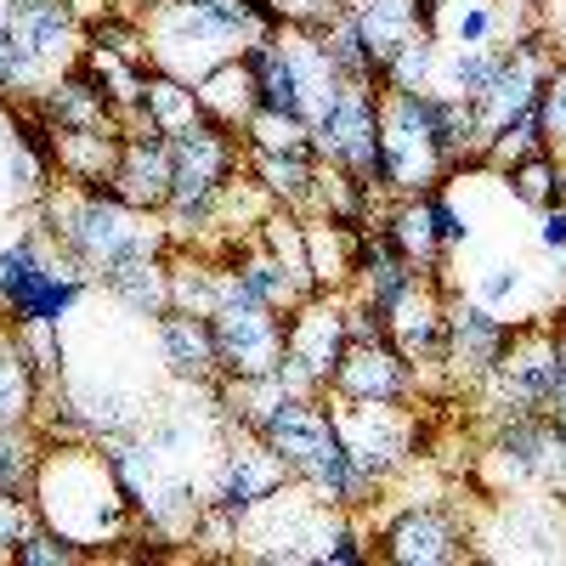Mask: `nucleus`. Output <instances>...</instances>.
<instances>
[{
	"label": "nucleus",
	"instance_id": "nucleus-1",
	"mask_svg": "<svg viewBox=\"0 0 566 566\" xmlns=\"http://www.w3.org/2000/svg\"><path fill=\"white\" fill-rule=\"evenodd\" d=\"M34 510H40V527H52L57 538L91 549H108L136 538V510L125 482L114 476L108 448H97L91 437L80 442H45L40 470H34Z\"/></svg>",
	"mask_w": 566,
	"mask_h": 566
},
{
	"label": "nucleus",
	"instance_id": "nucleus-2",
	"mask_svg": "<svg viewBox=\"0 0 566 566\" xmlns=\"http://www.w3.org/2000/svg\"><path fill=\"white\" fill-rule=\"evenodd\" d=\"M40 227L52 232V244L80 261L91 277H103L125 261H148V255H165L170 250V232H165V216H148V210H130L114 187H69V181H52L40 193Z\"/></svg>",
	"mask_w": 566,
	"mask_h": 566
},
{
	"label": "nucleus",
	"instance_id": "nucleus-3",
	"mask_svg": "<svg viewBox=\"0 0 566 566\" xmlns=\"http://www.w3.org/2000/svg\"><path fill=\"white\" fill-rule=\"evenodd\" d=\"M255 437L283 459V470L312 488L323 504H335L346 515L368 510L374 499H380L386 488L368 476V470L346 453L340 431H335V408H328V397H283L272 413L255 419Z\"/></svg>",
	"mask_w": 566,
	"mask_h": 566
},
{
	"label": "nucleus",
	"instance_id": "nucleus-4",
	"mask_svg": "<svg viewBox=\"0 0 566 566\" xmlns=\"http://www.w3.org/2000/svg\"><path fill=\"white\" fill-rule=\"evenodd\" d=\"M85 290L91 272L69 261L45 227H29L12 244H0V312L12 317V328H57Z\"/></svg>",
	"mask_w": 566,
	"mask_h": 566
},
{
	"label": "nucleus",
	"instance_id": "nucleus-5",
	"mask_svg": "<svg viewBox=\"0 0 566 566\" xmlns=\"http://www.w3.org/2000/svg\"><path fill=\"white\" fill-rule=\"evenodd\" d=\"M380 154L391 199H419L453 181V165L431 119V91H380Z\"/></svg>",
	"mask_w": 566,
	"mask_h": 566
},
{
	"label": "nucleus",
	"instance_id": "nucleus-6",
	"mask_svg": "<svg viewBox=\"0 0 566 566\" xmlns=\"http://www.w3.org/2000/svg\"><path fill=\"white\" fill-rule=\"evenodd\" d=\"M346 346V290H317L283 312V363L272 368V380L290 397H323Z\"/></svg>",
	"mask_w": 566,
	"mask_h": 566
},
{
	"label": "nucleus",
	"instance_id": "nucleus-7",
	"mask_svg": "<svg viewBox=\"0 0 566 566\" xmlns=\"http://www.w3.org/2000/svg\"><path fill=\"white\" fill-rule=\"evenodd\" d=\"M340 522L346 510L323 504L312 488L290 482L239 522V555L244 560H323V544Z\"/></svg>",
	"mask_w": 566,
	"mask_h": 566
},
{
	"label": "nucleus",
	"instance_id": "nucleus-8",
	"mask_svg": "<svg viewBox=\"0 0 566 566\" xmlns=\"http://www.w3.org/2000/svg\"><path fill=\"white\" fill-rule=\"evenodd\" d=\"M210 328H216L221 380H261L283 363V312L239 290L227 261H221V301L210 312Z\"/></svg>",
	"mask_w": 566,
	"mask_h": 566
},
{
	"label": "nucleus",
	"instance_id": "nucleus-9",
	"mask_svg": "<svg viewBox=\"0 0 566 566\" xmlns=\"http://www.w3.org/2000/svg\"><path fill=\"white\" fill-rule=\"evenodd\" d=\"M312 148L323 165L346 170L368 193H386V154H380V85H346L335 108L312 125ZM391 199V193H386Z\"/></svg>",
	"mask_w": 566,
	"mask_h": 566
},
{
	"label": "nucleus",
	"instance_id": "nucleus-10",
	"mask_svg": "<svg viewBox=\"0 0 566 566\" xmlns=\"http://www.w3.org/2000/svg\"><path fill=\"white\" fill-rule=\"evenodd\" d=\"M328 408H335V431H340L346 453L380 488H391L402 470L413 464V453H419V419H413L408 402H335V397H328Z\"/></svg>",
	"mask_w": 566,
	"mask_h": 566
},
{
	"label": "nucleus",
	"instance_id": "nucleus-11",
	"mask_svg": "<svg viewBox=\"0 0 566 566\" xmlns=\"http://www.w3.org/2000/svg\"><path fill=\"white\" fill-rule=\"evenodd\" d=\"M290 482H295V476L283 470V459H277L255 431H239V424H232V437H227V448H221V459H216V482H210V499H205V504L239 527L250 510H261L272 493H283Z\"/></svg>",
	"mask_w": 566,
	"mask_h": 566
},
{
	"label": "nucleus",
	"instance_id": "nucleus-12",
	"mask_svg": "<svg viewBox=\"0 0 566 566\" xmlns=\"http://www.w3.org/2000/svg\"><path fill=\"white\" fill-rule=\"evenodd\" d=\"M549 69H555V52H549V40H544L533 23H527L522 34H510V40L499 45V69H493L488 91L476 97L482 130L493 136V130H504L510 119L533 114V108H538V91H544V80H549Z\"/></svg>",
	"mask_w": 566,
	"mask_h": 566
},
{
	"label": "nucleus",
	"instance_id": "nucleus-13",
	"mask_svg": "<svg viewBox=\"0 0 566 566\" xmlns=\"http://www.w3.org/2000/svg\"><path fill=\"white\" fill-rule=\"evenodd\" d=\"M374 544H380V560L391 566H453L470 555V533L453 510H442L437 499H413L397 515H386L374 527Z\"/></svg>",
	"mask_w": 566,
	"mask_h": 566
},
{
	"label": "nucleus",
	"instance_id": "nucleus-14",
	"mask_svg": "<svg viewBox=\"0 0 566 566\" xmlns=\"http://www.w3.org/2000/svg\"><path fill=\"white\" fill-rule=\"evenodd\" d=\"M515 323L499 317L488 301H459L448 295V352H442V380L453 391H476L488 374L504 363Z\"/></svg>",
	"mask_w": 566,
	"mask_h": 566
},
{
	"label": "nucleus",
	"instance_id": "nucleus-15",
	"mask_svg": "<svg viewBox=\"0 0 566 566\" xmlns=\"http://www.w3.org/2000/svg\"><path fill=\"white\" fill-rule=\"evenodd\" d=\"M527 23H533V7H510V0H419V34L442 45V52L504 45Z\"/></svg>",
	"mask_w": 566,
	"mask_h": 566
},
{
	"label": "nucleus",
	"instance_id": "nucleus-16",
	"mask_svg": "<svg viewBox=\"0 0 566 566\" xmlns=\"http://www.w3.org/2000/svg\"><path fill=\"white\" fill-rule=\"evenodd\" d=\"M386 340L419 374H442V352H448V277H413L408 283V290L386 306Z\"/></svg>",
	"mask_w": 566,
	"mask_h": 566
},
{
	"label": "nucleus",
	"instance_id": "nucleus-17",
	"mask_svg": "<svg viewBox=\"0 0 566 566\" xmlns=\"http://www.w3.org/2000/svg\"><path fill=\"white\" fill-rule=\"evenodd\" d=\"M419 391H424V374L391 340H352L323 397H335V402H413Z\"/></svg>",
	"mask_w": 566,
	"mask_h": 566
},
{
	"label": "nucleus",
	"instance_id": "nucleus-18",
	"mask_svg": "<svg viewBox=\"0 0 566 566\" xmlns=\"http://www.w3.org/2000/svg\"><path fill=\"white\" fill-rule=\"evenodd\" d=\"M0 29H12L52 74H63L85 45L74 0H0Z\"/></svg>",
	"mask_w": 566,
	"mask_h": 566
},
{
	"label": "nucleus",
	"instance_id": "nucleus-19",
	"mask_svg": "<svg viewBox=\"0 0 566 566\" xmlns=\"http://www.w3.org/2000/svg\"><path fill=\"white\" fill-rule=\"evenodd\" d=\"M170 181H176L170 136H159V130H148V125H130V130H125V148H119V170H114V193H119L130 210L165 216Z\"/></svg>",
	"mask_w": 566,
	"mask_h": 566
},
{
	"label": "nucleus",
	"instance_id": "nucleus-20",
	"mask_svg": "<svg viewBox=\"0 0 566 566\" xmlns=\"http://www.w3.org/2000/svg\"><path fill=\"white\" fill-rule=\"evenodd\" d=\"M154 335H159L165 368L176 374L181 386H205V391H210V386L221 380V357H216V328H210V317L170 306V312L154 317Z\"/></svg>",
	"mask_w": 566,
	"mask_h": 566
},
{
	"label": "nucleus",
	"instance_id": "nucleus-21",
	"mask_svg": "<svg viewBox=\"0 0 566 566\" xmlns=\"http://www.w3.org/2000/svg\"><path fill=\"white\" fill-rule=\"evenodd\" d=\"M413 277H419V266L391 244V232H386L380 221L357 232V272H352V295H357V301H368L374 312L386 317V306L408 290Z\"/></svg>",
	"mask_w": 566,
	"mask_h": 566
},
{
	"label": "nucleus",
	"instance_id": "nucleus-22",
	"mask_svg": "<svg viewBox=\"0 0 566 566\" xmlns=\"http://www.w3.org/2000/svg\"><path fill=\"white\" fill-rule=\"evenodd\" d=\"M52 130H91V125H119V114H114V103L103 97V85L91 80L80 63H69L63 74H52L45 80V91L29 103Z\"/></svg>",
	"mask_w": 566,
	"mask_h": 566
},
{
	"label": "nucleus",
	"instance_id": "nucleus-23",
	"mask_svg": "<svg viewBox=\"0 0 566 566\" xmlns=\"http://www.w3.org/2000/svg\"><path fill=\"white\" fill-rule=\"evenodd\" d=\"M125 148V125H91V130H57V181L69 187H114Z\"/></svg>",
	"mask_w": 566,
	"mask_h": 566
},
{
	"label": "nucleus",
	"instance_id": "nucleus-24",
	"mask_svg": "<svg viewBox=\"0 0 566 566\" xmlns=\"http://www.w3.org/2000/svg\"><path fill=\"white\" fill-rule=\"evenodd\" d=\"M386 232H391V244L419 266V277H442L448 272V244H442V232H437V221H431V205H424V193L419 199H386V210L374 216Z\"/></svg>",
	"mask_w": 566,
	"mask_h": 566
},
{
	"label": "nucleus",
	"instance_id": "nucleus-25",
	"mask_svg": "<svg viewBox=\"0 0 566 566\" xmlns=\"http://www.w3.org/2000/svg\"><path fill=\"white\" fill-rule=\"evenodd\" d=\"M244 170L261 193L277 205V210H295V216H312V193H317V170L323 159L306 148V154H250L244 148Z\"/></svg>",
	"mask_w": 566,
	"mask_h": 566
},
{
	"label": "nucleus",
	"instance_id": "nucleus-26",
	"mask_svg": "<svg viewBox=\"0 0 566 566\" xmlns=\"http://www.w3.org/2000/svg\"><path fill=\"white\" fill-rule=\"evenodd\" d=\"M193 91H199L205 119H210V125H221V130H232V136H244V125H250V119H255V108H261V91H255V74L244 69V57L221 63V69H216V74H205Z\"/></svg>",
	"mask_w": 566,
	"mask_h": 566
},
{
	"label": "nucleus",
	"instance_id": "nucleus-27",
	"mask_svg": "<svg viewBox=\"0 0 566 566\" xmlns=\"http://www.w3.org/2000/svg\"><path fill=\"white\" fill-rule=\"evenodd\" d=\"M301 232H306V261H312V283H317V290H352L357 232L363 227H340L328 216H301Z\"/></svg>",
	"mask_w": 566,
	"mask_h": 566
},
{
	"label": "nucleus",
	"instance_id": "nucleus-28",
	"mask_svg": "<svg viewBox=\"0 0 566 566\" xmlns=\"http://www.w3.org/2000/svg\"><path fill=\"white\" fill-rule=\"evenodd\" d=\"M199 119H205L199 91L187 85V80H170V74L148 69V85H142V108H136L130 125H148V130H159V136H181L187 125H199ZM130 125H125V130H130Z\"/></svg>",
	"mask_w": 566,
	"mask_h": 566
},
{
	"label": "nucleus",
	"instance_id": "nucleus-29",
	"mask_svg": "<svg viewBox=\"0 0 566 566\" xmlns=\"http://www.w3.org/2000/svg\"><path fill=\"white\" fill-rule=\"evenodd\" d=\"M346 12L363 29L374 63H386L402 40L419 34V0H346Z\"/></svg>",
	"mask_w": 566,
	"mask_h": 566
},
{
	"label": "nucleus",
	"instance_id": "nucleus-30",
	"mask_svg": "<svg viewBox=\"0 0 566 566\" xmlns=\"http://www.w3.org/2000/svg\"><path fill=\"white\" fill-rule=\"evenodd\" d=\"M97 283H103L114 301H125L136 317H159V312H170V266H165V255L125 261V266L103 272Z\"/></svg>",
	"mask_w": 566,
	"mask_h": 566
},
{
	"label": "nucleus",
	"instance_id": "nucleus-31",
	"mask_svg": "<svg viewBox=\"0 0 566 566\" xmlns=\"http://www.w3.org/2000/svg\"><path fill=\"white\" fill-rule=\"evenodd\" d=\"M45 380L34 374V363L23 357V346L12 340V328L0 335V424H34Z\"/></svg>",
	"mask_w": 566,
	"mask_h": 566
},
{
	"label": "nucleus",
	"instance_id": "nucleus-32",
	"mask_svg": "<svg viewBox=\"0 0 566 566\" xmlns=\"http://www.w3.org/2000/svg\"><path fill=\"white\" fill-rule=\"evenodd\" d=\"M312 34L323 40L328 63H335V74H340L346 85H380V63H374V52H368L363 29L352 23V12H340L335 23H323V29H312Z\"/></svg>",
	"mask_w": 566,
	"mask_h": 566
},
{
	"label": "nucleus",
	"instance_id": "nucleus-33",
	"mask_svg": "<svg viewBox=\"0 0 566 566\" xmlns=\"http://www.w3.org/2000/svg\"><path fill=\"white\" fill-rule=\"evenodd\" d=\"M45 437L34 424H0V499H29Z\"/></svg>",
	"mask_w": 566,
	"mask_h": 566
},
{
	"label": "nucleus",
	"instance_id": "nucleus-34",
	"mask_svg": "<svg viewBox=\"0 0 566 566\" xmlns=\"http://www.w3.org/2000/svg\"><path fill=\"white\" fill-rule=\"evenodd\" d=\"M504 176H510V193L522 199L533 216L549 210V205H566V159H555L549 148L527 154L522 165H510Z\"/></svg>",
	"mask_w": 566,
	"mask_h": 566
},
{
	"label": "nucleus",
	"instance_id": "nucleus-35",
	"mask_svg": "<svg viewBox=\"0 0 566 566\" xmlns=\"http://www.w3.org/2000/svg\"><path fill=\"white\" fill-rule=\"evenodd\" d=\"M437 52H442V45H437ZM493 69H499V45H482V52H442V57H437V85H431V91L476 103L482 91H488V80H493Z\"/></svg>",
	"mask_w": 566,
	"mask_h": 566
},
{
	"label": "nucleus",
	"instance_id": "nucleus-36",
	"mask_svg": "<svg viewBox=\"0 0 566 566\" xmlns=\"http://www.w3.org/2000/svg\"><path fill=\"white\" fill-rule=\"evenodd\" d=\"M239 142H244L250 154H306L312 148V125L301 114H283V108H255V119L244 125Z\"/></svg>",
	"mask_w": 566,
	"mask_h": 566
},
{
	"label": "nucleus",
	"instance_id": "nucleus-37",
	"mask_svg": "<svg viewBox=\"0 0 566 566\" xmlns=\"http://www.w3.org/2000/svg\"><path fill=\"white\" fill-rule=\"evenodd\" d=\"M45 80H52V69H45L12 29H0V97H12V108L34 103L45 91Z\"/></svg>",
	"mask_w": 566,
	"mask_h": 566
},
{
	"label": "nucleus",
	"instance_id": "nucleus-38",
	"mask_svg": "<svg viewBox=\"0 0 566 566\" xmlns=\"http://www.w3.org/2000/svg\"><path fill=\"white\" fill-rule=\"evenodd\" d=\"M437 45L424 40V34H413V40H402L397 52L380 63V91H431L437 85Z\"/></svg>",
	"mask_w": 566,
	"mask_h": 566
},
{
	"label": "nucleus",
	"instance_id": "nucleus-39",
	"mask_svg": "<svg viewBox=\"0 0 566 566\" xmlns=\"http://www.w3.org/2000/svg\"><path fill=\"white\" fill-rule=\"evenodd\" d=\"M538 125H544V148L555 154V159H566V63L555 57V69H549V80H544V91H538Z\"/></svg>",
	"mask_w": 566,
	"mask_h": 566
},
{
	"label": "nucleus",
	"instance_id": "nucleus-40",
	"mask_svg": "<svg viewBox=\"0 0 566 566\" xmlns=\"http://www.w3.org/2000/svg\"><path fill=\"white\" fill-rule=\"evenodd\" d=\"M12 560H18V566H74V560H85V549L69 544V538H57L52 527H34V533L12 549Z\"/></svg>",
	"mask_w": 566,
	"mask_h": 566
},
{
	"label": "nucleus",
	"instance_id": "nucleus-41",
	"mask_svg": "<svg viewBox=\"0 0 566 566\" xmlns=\"http://www.w3.org/2000/svg\"><path fill=\"white\" fill-rule=\"evenodd\" d=\"M40 527L34 499H0V560H12V549Z\"/></svg>",
	"mask_w": 566,
	"mask_h": 566
},
{
	"label": "nucleus",
	"instance_id": "nucleus-42",
	"mask_svg": "<svg viewBox=\"0 0 566 566\" xmlns=\"http://www.w3.org/2000/svg\"><path fill=\"white\" fill-rule=\"evenodd\" d=\"M272 12L283 18V29H323L346 12V0H272Z\"/></svg>",
	"mask_w": 566,
	"mask_h": 566
},
{
	"label": "nucleus",
	"instance_id": "nucleus-43",
	"mask_svg": "<svg viewBox=\"0 0 566 566\" xmlns=\"http://www.w3.org/2000/svg\"><path fill=\"white\" fill-rule=\"evenodd\" d=\"M424 205H431V221H437V232H442V244H448V250H464V244H470V221H464V210L448 199V187L424 193Z\"/></svg>",
	"mask_w": 566,
	"mask_h": 566
},
{
	"label": "nucleus",
	"instance_id": "nucleus-44",
	"mask_svg": "<svg viewBox=\"0 0 566 566\" xmlns=\"http://www.w3.org/2000/svg\"><path fill=\"white\" fill-rule=\"evenodd\" d=\"M363 560H368V538H363V527L346 515V522L328 533V544H323V566H363Z\"/></svg>",
	"mask_w": 566,
	"mask_h": 566
},
{
	"label": "nucleus",
	"instance_id": "nucleus-45",
	"mask_svg": "<svg viewBox=\"0 0 566 566\" xmlns=\"http://www.w3.org/2000/svg\"><path fill=\"white\" fill-rule=\"evenodd\" d=\"M522 266H515V261H499V266H488V277H482V301L499 312V306H510L515 295H522Z\"/></svg>",
	"mask_w": 566,
	"mask_h": 566
},
{
	"label": "nucleus",
	"instance_id": "nucleus-46",
	"mask_svg": "<svg viewBox=\"0 0 566 566\" xmlns=\"http://www.w3.org/2000/svg\"><path fill=\"white\" fill-rule=\"evenodd\" d=\"M533 29L549 40V52L566 63V0H533Z\"/></svg>",
	"mask_w": 566,
	"mask_h": 566
},
{
	"label": "nucleus",
	"instance_id": "nucleus-47",
	"mask_svg": "<svg viewBox=\"0 0 566 566\" xmlns=\"http://www.w3.org/2000/svg\"><path fill=\"white\" fill-rule=\"evenodd\" d=\"M538 244H544L549 255H560V261H566V205L538 210Z\"/></svg>",
	"mask_w": 566,
	"mask_h": 566
},
{
	"label": "nucleus",
	"instance_id": "nucleus-48",
	"mask_svg": "<svg viewBox=\"0 0 566 566\" xmlns=\"http://www.w3.org/2000/svg\"><path fill=\"white\" fill-rule=\"evenodd\" d=\"M555 335H560V346H566V312L555 317Z\"/></svg>",
	"mask_w": 566,
	"mask_h": 566
},
{
	"label": "nucleus",
	"instance_id": "nucleus-49",
	"mask_svg": "<svg viewBox=\"0 0 566 566\" xmlns=\"http://www.w3.org/2000/svg\"><path fill=\"white\" fill-rule=\"evenodd\" d=\"M7 328H12V323H0V335H7Z\"/></svg>",
	"mask_w": 566,
	"mask_h": 566
}]
</instances>
